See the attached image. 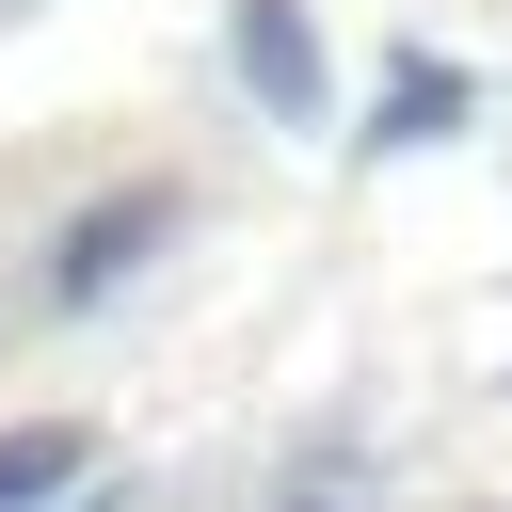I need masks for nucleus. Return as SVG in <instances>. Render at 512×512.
Instances as JSON below:
<instances>
[{
	"label": "nucleus",
	"mask_w": 512,
	"mask_h": 512,
	"mask_svg": "<svg viewBox=\"0 0 512 512\" xmlns=\"http://www.w3.org/2000/svg\"><path fill=\"white\" fill-rule=\"evenodd\" d=\"M240 80H256L288 128H320V96H336V80H320V32H304V0H240Z\"/></svg>",
	"instance_id": "1"
},
{
	"label": "nucleus",
	"mask_w": 512,
	"mask_h": 512,
	"mask_svg": "<svg viewBox=\"0 0 512 512\" xmlns=\"http://www.w3.org/2000/svg\"><path fill=\"white\" fill-rule=\"evenodd\" d=\"M432 128H464V64H400V96H384V144H432Z\"/></svg>",
	"instance_id": "2"
},
{
	"label": "nucleus",
	"mask_w": 512,
	"mask_h": 512,
	"mask_svg": "<svg viewBox=\"0 0 512 512\" xmlns=\"http://www.w3.org/2000/svg\"><path fill=\"white\" fill-rule=\"evenodd\" d=\"M64 480H80V432H0V512H32Z\"/></svg>",
	"instance_id": "3"
},
{
	"label": "nucleus",
	"mask_w": 512,
	"mask_h": 512,
	"mask_svg": "<svg viewBox=\"0 0 512 512\" xmlns=\"http://www.w3.org/2000/svg\"><path fill=\"white\" fill-rule=\"evenodd\" d=\"M144 224H160V208H96V224L64 240V288H112V256H144Z\"/></svg>",
	"instance_id": "4"
}]
</instances>
